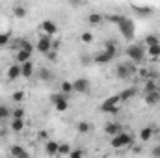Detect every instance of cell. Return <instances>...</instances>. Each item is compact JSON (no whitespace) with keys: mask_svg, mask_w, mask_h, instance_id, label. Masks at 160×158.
Here are the masks:
<instances>
[{"mask_svg":"<svg viewBox=\"0 0 160 158\" xmlns=\"http://www.w3.org/2000/svg\"><path fill=\"white\" fill-rule=\"evenodd\" d=\"M127 56L134 65H140L143 62V58H145V47L143 45H130L127 48Z\"/></svg>","mask_w":160,"mask_h":158,"instance_id":"6da1fadb","label":"cell"},{"mask_svg":"<svg viewBox=\"0 0 160 158\" xmlns=\"http://www.w3.org/2000/svg\"><path fill=\"white\" fill-rule=\"evenodd\" d=\"M136 65L132 63V62H123V63H119L118 67H116V77L119 80H127L130 78L132 75H136Z\"/></svg>","mask_w":160,"mask_h":158,"instance_id":"7a4b0ae2","label":"cell"},{"mask_svg":"<svg viewBox=\"0 0 160 158\" xmlns=\"http://www.w3.org/2000/svg\"><path fill=\"white\" fill-rule=\"evenodd\" d=\"M119 106H121L119 95H112V97H108V99L102 101L101 112H102V114H116V112L119 110Z\"/></svg>","mask_w":160,"mask_h":158,"instance_id":"3957f363","label":"cell"},{"mask_svg":"<svg viewBox=\"0 0 160 158\" xmlns=\"http://www.w3.org/2000/svg\"><path fill=\"white\" fill-rule=\"evenodd\" d=\"M130 143H132V136H130L128 132H119L118 136L110 138V145H112L114 149H125V147H128Z\"/></svg>","mask_w":160,"mask_h":158,"instance_id":"277c9868","label":"cell"},{"mask_svg":"<svg viewBox=\"0 0 160 158\" xmlns=\"http://www.w3.org/2000/svg\"><path fill=\"white\" fill-rule=\"evenodd\" d=\"M50 104H54V108L58 112H65L69 108V99H67V95H63V93L58 91V93L50 95Z\"/></svg>","mask_w":160,"mask_h":158,"instance_id":"5b68a950","label":"cell"},{"mask_svg":"<svg viewBox=\"0 0 160 158\" xmlns=\"http://www.w3.org/2000/svg\"><path fill=\"white\" fill-rule=\"evenodd\" d=\"M118 28H119L121 36H123L125 39L130 41L132 37H134V22H132V21L128 19V17H125V19L121 21V24L118 26Z\"/></svg>","mask_w":160,"mask_h":158,"instance_id":"8992f818","label":"cell"},{"mask_svg":"<svg viewBox=\"0 0 160 158\" xmlns=\"http://www.w3.org/2000/svg\"><path fill=\"white\" fill-rule=\"evenodd\" d=\"M36 48L43 52V54H48L52 48H54V43H52V37H48V36H41L39 41L36 43Z\"/></svg>","mask_w":160,"mask_h":158,"instance_id":"52a82bcc","label":"cell"},{"mask_svg":"<svg viewBox=\"0 0 160 158\" xmlns=\"http://www.w3.org/2000/svg\"><path fill=\"white\" fill-rule=\"evenodd\" d=\"M39 30L43 32V36L52 37V36L58 32V26H56V22H54V21H43V22L39 24Z\"/></svg>","mask_w":160,"mask_h":158,"instance_id":"ba28073f","label":"cell"},{"mask_svg":"<svg viewBox=\"0 0 160 158\" xmlns=\"http://www.w3.org/2000/svg\"><path fill=\"white\" fill-rule=\"evenodd\" d=\"M73 89L78 93H88L89 91V80L88 78H77L73 82Z\"/></svg>","mask_w":160,"mask_h":158,"instance_id":"9c48e42d","label":"cell"},{"mask_svg":"<svg viewBox=\"0 0 160 158\" xmlns=\"http://www.w3.org/2000/svg\"><path fill=\"white\" fill-rule=\"evenodd\" d=\"M11 156L13 158H30V153L24 149V147H21V145H11Z\"/></svg>","mask_w":160,"mask_h":158,"instance_id":"30bf717a","label":"cell"},{"mask_svg":"<svg viewBox=\"0 0 160 158\" xmlns=\"http://www.w3.org/2000/svg\"><path fill=\"white\" fill-rule=\"evenodd\" d=\"M104 132H106L110 138H114V136H118V134H119V132H123V130H121V125H118V123H112V121H110V123H106V125H104Z\"/></svg>","mask_w":160,"mask_h":158,"instance_id":"8fae6325","label":"cell"},{"mask_svg":"<svg viewBox=\"0 0 160 158\" xmlns=\"http://www.w3.org/2000/svg\"><path fill=\"white\" fill-rule=\"evenodd\" d=\"M58 149H60V143H58V141L47 140V143H45V153H47L48 156H56V155H58Z\"/></svg>","mask_w":160,"mask_h":158,"instance_id":"7c38bea8","label":"cell"},{"mask_svg":"<svg viewBox=\"0 0 160 158\" xmlns=\"http://www.w3.org/2000/svg\"><path fill=\"white\" fill-rule=\"evenodd\" d=\"M21 77L22 78H32L34 77V63L32 62H26L21 65Z\"/></svg>","mask_w":160,"mask_h":158,"instance_id":"4fadbf2b","label":"cell"},{"mask_svg":"<svg viewBox=\"0 0 160 158\" xmlns=\"http://www.w3.org/2000/svg\"><path fill=\"white\" fill-rule=\"evenodd\" d=\"M6 77H8V80H17L21 78V65L19 63H15V65H11L9 69H8V73H6Z\"/></svg>","mask_w":160,"mask_h":158,"instance_id":"5bb4252c","label":"cell"},{"mask_svg":"<svg viewBox=\"0 0 160 158\" xmlns=\"http://www.w3.org/2000/svg\"><path fill=\"white\" fill-rule=\"evenodd\" d=\"M30 58H32V52H28V50H17V54H15V60H17L19 65L30 62Z\"/></svg>","mask_w":160,"mask_h":158,"instance_id":"9a60e30c","label":"cell"},{"mask_svg":"<svg viewBox=\"0 0 160 158\" xmlns=\"http://www.w3.org/2000/svg\"><path fill=\"white\" fill-rule=\"evenodd\" d=\"M160 102V93L158 91H153V93H145V104L149 106H155Z\"/></svg>","mask_w":160,"mask_h":158,"instance_id":"2e32d148","label":"cell"},{"mask_svg":"<svg viewBox=\"0 0 160 158\" xmlns=\"http://www.w3.org/2000/svg\"><path fill=\"white\" fill-rule=\"evenodd\" d=\"M116 56H112L110 52H106V50H102V52H99L97 56H95V62L97 63H108V62H112Z\"/></svg>","mask_w":160,"mask_h":158,"instance_id":"e0dca14e","label":"cell"},{"mask_svg":"<svg viewBox=\"0 0 160 158\" xmlns=\"http://www.w3.org/2000/svg\"><path fill=\"white\" fill-rule=\"evenodd\" d=\"M153 134H155V128H153V126H143V128L140 130V140H142V141H149V140L153 138Z\"/></svg>","mask_w":160,"mask_h":158,"instance_id":"ac0fdd59","label":"cell"},{"mask_svg":"<svg viewBox=\"0 0 160 158\" xmlns=\"http://www.w3.org/2000/svg\"><path fill=\"white\" fill-rule=\"evenodd\" d=\"M134 95H136V87H128V89H123V91L119 93V101H121V102H127V101H130Z\"/></svg>","mask_w":160,"mask_h":158,"instance_id":"d6986e66","label":"cell"},{"mask_svg":"<svg viewBox=\"0 0 160 158\" xmlns=\"http://www.w3.org/2000/svg\"><path fill=\"white\" fill-rule=\"evenodd\" d=\"M145 48H149V47H155V45H160V39L158 36H155V34H149L145 39H143V43H142Z\"/></svg>","mask_w":160,"mask_h":158,"instance_id":"ffe728a7","label":"cell"},{"mask_svg":"<svg viewBox=\"0 0 160 158\" xmlns=\"http://www.w3.org/2000/svg\"><path fill=\"white\" fill-rule=\"evenodd\" d=\"M17 50H28V52H34V45L28 39H19L17 41Z\"/></svg>","mask_w":160,"mask_h":158,"instance_id":"44dd1931","label":"cell"},{"mask_svg":"<svg viewBox=\"0 0 160 158\" xmlns=\"http://www.w3.org/2000/svg\"><path fill=\"white\" fill-rule=\"evenodd\" d=\"M143 91H145V93H153V91H158V82H157V80H145Z\"/></svg>","mask_w":160,"mask_h":158,"instance_id":"7402d4cb","label":"cell"},{"mask_svg":"<svg viewBox=\"0 0 160 158\" xmlns=\"http://www.w3.org/2000/svg\"><path fill=\"white\" fill-rule=\"evenodd\" d=\"M11 130L13 132H22L24 130V119H11Z\"/></svg>","mask_w":160,"mask_h":158,"instance_id":"603a6c76","label":"cell"},{"mask_svg":"<svg viewBox=\"0 0 160 158\" xmlns=\"http://www.w3.org/2000/svg\"><path fill=\"white\" fill-rule=\"evenodd\" d=\"M123 19H125V15H119V13H112V15H106V21H108V22H112V24H116V26H119Z\"/></svg>","mask_w":160,"mask_h":158,"instance_id":"cb8c5ba5","label":"cell"},{"mask_svg":"<svg viewBox=\"0 0 160 158\" xmlns=\"http://www.w3.org/2000/svg\"><path fill=\"white\" fill-rule=\"evenodd\" d=\"M75 89H73V82H62V86H60V93H63V95H71Z\"/></svg>","mask_w":160,"mask_h":158,"instance_id":"d4e9b609","label":"cell"},{"mask_svg":"<svg viewBox=\"0 0 160 158\" xmlns=\"http://www.w3.org/2000/svg\"><path fill=\"white\" fill-rule=\"evenodd\" d=\"M77 130H78V134H89L91 125L88 121H80V123H77Z\"/></svg>","mask_w":160,"mask_h":158,"instance_id":"484cf974","label":"cell"},{"mask_svg":"<svg viewBox=\"0 0 160 158\" xmlns=\"http://www.w3.org/2000/svg\"><path fill=\"white\" fill-rule=\"evenodd\" d=\"M102 19H104L102 13H91V15L88 17V22H89V24H101Z\"/></svg>","mask_w":160,"mask_h":158,"instance_id":"4316f807","label":"cell"},{"mask_svg":"<svg viewBox=\"0 0 160 158\" xmlns=\"http://www.w3.org/2000/svg\"><path fill=\"white\" fill-rule=\"evenodd\" d=\"M104 50L110 52L112 56H116V54H118V45H116V41H106V43H104Z\"/></svg>","mask_w":160,"mask_h":158,"instance_id":"83f0119b","label":"cell"},{"mask_svg":"<svg viewBox=\"0 0 160 158\" xmlns=\"http://www.w3.org/2000/svg\"><path fill=\"white\" fill-rule=\"evenodd\" d=\"M24 97H26V95H24V91H22V89H19V91H15V93L11 95V101H13V102H17V104H21V102L24 101Z\"/></svg>","mask_w":160,"mask_h":158,"instance_id":"f1b7e54d","label":"cell"},{"mask_svg":"<svg viewBox=\"0 0 160 158\" xmlns=\"http://www.w3.org/2000/svg\"><path fill=\"white\" fill-rule=\"evenodd\" d=\"M71 151H73V149H71V145H69V143H60L58 155H62V156H65V155H67V156H69V155H71Z\"/></svg>","mask_w":160,"mask_h":158,"instance_id":"f546056e","label":"cell"},{"mask_svg":"<svg viewBox=\"0 0 160 158\" xmlns=\"http://www.w3.org/2000/svg\"><path fill=\"white\" fill-rule=\"evenodd\" d=\"M39 78L43 80V82H50V80L54 78V75H52L48 69H41L39 71Z\"/></svg>","mask_w":160,"mask_h":158,"instance_id":"4dcf8cb0","label":"cell"},{"mask_svg":"<svg viewBox=\"0 0 160 158\" xmlns=\"http://www.w3.org/2000/svg\"><path fill=\"white\" fill-rule=\"evenodd\" d=\"M147 54H149L151 58H160V45L149 47V48H147Z\"/></svg>","mask_w":160,"mask_h":158,"instance_id":"1f68e13d","label":"cell"},{"mask_svg":"<svg viewBox=\"0 0 160 158\" xmlns=\"http://www.w3.org/2000/svg\"><path fill=\"white\" fill-rule=\"evenodd\" d=\"M8 117H11V110L6 104H0V119H8Z\"/></svg>","mask_w":160,"mask_h":158,"instance_id":"d6a6232c","label":"cell"},{"mask_svg":"<svg viewBox=\"0 0 160 158\" xmlns=\"http://www.w3.org/2000/svg\"><path fill=\"white\" fill-rule=\"evenodd\" d=\"M11 119H24V110L21 106H17L13 112H11Z\"/></svg>","mask_w":160,"mask_h":158,"instance_id":"836d02e7","label":"cell"},{"mask_svg":"<svg viewBox=\"0 0 160 158\" xmlns=\"http://www.w3.org/2000/svg\"><path fill=\"white\" fill-rule=\"evenodd\" d=\"M13 13H15V17H24V15H26V7L17 4V6L13 7Z\"/></svg>","mask_w":160,"mask_h":158,"instance_id":"e575fe53","label":"cell"},{"mask_svg":"<svg viewBox=\"0 0 160 158\" xmlns=\"http://www.w3.org/2000/svg\"><path fill=\"white\" fill-rule=\"evenodd\" d=\"M80 41H82V43H91V41H93V34H91V32L80 34Z\"/></svg>","mask_w":160,"mask_h":158,"instance_id":"d590c367","label":"cell"},{"mask_svg":"<svg viewBox=\"0 0 160 158\" xmlns=\"http://www.w3.org/2000/svg\"><path fill=\"white\" fill-rule=\"evenodd\" d=\"M132 9H134L136 13H151V11H153L151 7H143V6H132Z\"/></svg>","mask_w":160,"mask_h":158,"instance_id":"8d00e7d4","label":"cell"},{"mask_svg":"<svg viewBox=\"0 0 160 158\" xmlns=\"http://www.w3.org/2000/svg\"><path fill=\"white\" fill-rule=\"evenodd\" d=\"M69 158H84V151H82V149H73L71 155H69Z\"/></svg>","mask_w":160,"mask_h":158,"instance_id":"74e56055","label":"cell"},{"mask_svg":"<svg viewBox=\"0 0 160 158\" xmlns=\"http://www.w3.org/2000/svg\"><path fill=\"white\" fill-rule=\"evenodd\" d=\"M9 43V34H0V47H6Z\"/></svg>","mask_w":160,"mask_h":158,"instance_id":"f35d334b","label":"cell"},{"mask_svg":"<svg viewBox=\"0 0 160 158\" xmlns=\"http://www.w3.org/2000/svg\"><path fill=\"white\" fill-rule=\"evenodd\" d=\"M151 156H153V158H160V145L153 147V151H151Z\"/></svg>","mask_w":160,"mask_h":158,"instance_id":"ab89813d","label":"cell"},{"mask_svg":"<svg viewBox=\"0 0 160 158\" xmlns=\"http://www.w3.org/2000/svg\"><path fill=\"white\" fill-rule=\"evenodd\" d=\"M47 58H48V60H50V62H56V58H58V54H56V50H54V48H52V50H50V52H48V54H47Z\"/></svg>","mask_w":160,"mask_h":158,"instance_id":"60d3db41","label":"cell"},{"mask_svg":"<svg viewBox=\"0 0 160 158\" xmlns=\"http://www.w3.org/2000/svg\"><path fill=\"white\" fill-rule=\"evenodd\" d=\"M39 138H43V140H47V132L43 130V132H39Z\"/></svg>","mask_w":160,"mask_h":158,"instance_id":"b9f144b4","label":"cell"},{"mask_svg":"<svg viewBox=\"0 0 160 158\" xmlns=\"http://www.w3.org/2000/svg\"><path fill=\"white\" fill-rule=\"evenodd\" d=\"M158 93H160V84H158Z\"/></svg>","mask_w":160,"mask_h":158,"instance_id":"7bdbcfd3","label":"cell"}]
</instances>
